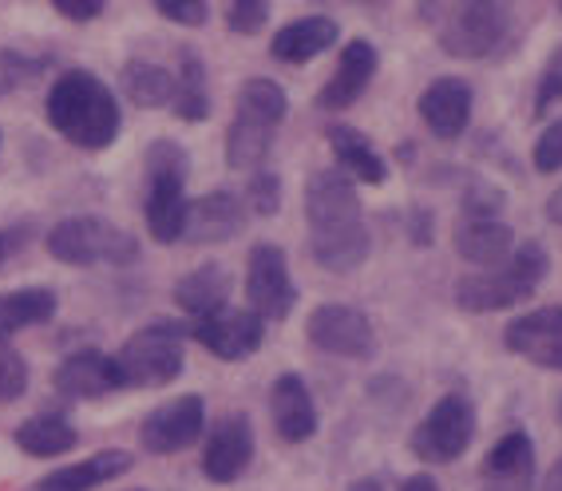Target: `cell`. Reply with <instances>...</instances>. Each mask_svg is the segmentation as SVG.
<instances>
[{"instance_id": "6da1fadb", "label": "cell", "mask_w": 562, "mask_h": 491, "mask_svg": "<svg viewBox=\"0 0 562 491\" xmlns=\"http://www.w3.org/2000/svg\"><path fill=\"white\" fill-rule=\"evenodd\" d=\"M305 222H310V254L329 274H352L369 258L357 182L341 167H325L305 187Z\"/></svg>"}, {"instance_id": "5bb4252c", "label": "cell", "mask_w": 562, "mask_h": 491, "mask_svg": "<svg viewBox=\"0 0 562 491\" xmlns=\"http://www.w3.org/2000/svg\"><path fill=\"white\" fill-rule=\"evenodd\" d=\"M254 460V424L246 412L222 416L206 432V448H202V476L211 483H234Z\"/></svg>"}, {"instance_id": "ee69618b", "label": "cell", "mask_w": 562, "mask_h": 491, "mask_svg": "<svg viewBox=\"0 0 562 491\" xmlns=\"http://www.w3.org/2000/svg\"><path fill=\"white\" fill-rule=\"evenodd\" d=\"M547 219H551L554 226H562V187L547 199Z\"/></svg>"}, {"instance_id": "ac0fdd59", "label": "cell", "mask_w": 562, "mask_h": 491, "mask_svg": "<svg viewBox=\"0 0 562 491\" xmlns=\"http://www.w3.org/2000/svg\"><path fill=\"white\" fill-rule=\"evenodd\" d=\"M376 64H381V56H376V44H369L364 36L349 41L341 48L337 71H333L329 80H325V88L317 91V108L333 111V115H337V111H349L352 103L364 96V88L372 83V76H376Z\"/></svg>"}, {"instance_id": "484cf974", "label": "cell", "mask_w": 562, "mask_h": 491, "mask_svg": "<svg viewBox=\"0 0 562 491\" xmlns=\"http://www.w3.org/2000/svg\"><path fill=\"white\" fill-rule=\"evenodd\" d=\"M273 140H278V127H273V123L234 111L231 127H226V167H231V171L258 175L261 163L270 159Z\"/></svg>"}, {"instance_id": "d6986e66", "label": "cell", "mask_w": 562, "mask_h": 491, "mask_svg": "<svg viewBox=\"0 0 562 491\" xmlns=\"http://www.w3.org/2000/svg\"><path fill=\"white\" fill-rule=\"evenodd\" d=\"M246 231V207L238 202V194L231 191H211L191 202V219H187V246H218L231 242Z\"/></svg>"}, {"instance_id": "ba28073f", "label": "cell", "mask_w": 562, "mask_h": 491, "mask_svg": "<svg viewBox=\"0 0 562 491\" xmlns=\"http://www.w3.org/2000/svg\"><path fill=\"white\" fill-rule=\"evenodd\" d=\"M475 440V404L463 392H448L428 409L416 428H412V456L420 464H452Z\"/></svg>"}, {"instance_id": "ffe728a7", "label": "cell", "mask_w": 562, "mask_h": 491, "mask_svg": "<svg viewBox=\"0 0 562 491\" xmlns=\"http://www.w3.org/2000/svg\"><path fill=\"white\" fill-rule=\"evenodd\" d=\"M270 416L273 432L285 444H305L317 436V404L297 372H281L270 389Z\"/></svg>"}, {"instance_id": "d6a6232c", "label": "cell", "mask_w": 562, "mask_h": 491, "mask_svg": "<svg viewBox=\"0 0 562 491\" xmlns=\"http://www.w3.org/2000/svg\"><path fill=\"white\" fill-rule=\"evenodd\" d=\"M468 219H499L503 207H507V194L503 187H495L492 179H480V175H468L463 182V202H460Z\"/></svg>"}, {"instance_id": "8d00e7d4", "label": "cell", "mask_w": 562, "mask_h": 491, "mask_svg": "<svg viewBox=\"0 0 562 491\" xmlns=\"http://www.w3.org/2000/svg\"><path fill=\"white\" fill-rule=\"evenodd\" d=\"M270 21V4L266 0H234L226 9V29L238 32V36H254V32L266 29Z\"/></svg>"}, {"instance_id": "d4e9b609", "label": "cell", "mask_w": 562, "mask_h": 491, "mask_svg": "<svg viewBox=\"0 0 562 491\" xmlns=\"http://www.w3.org/2000/svg\"><path fill=\"white\" fill-rule=\"evenodd\" d=\"M325 140H329L333 155H337L345 175H352V179L364 182V187H384L389 163L376 155V147H372V140L364 131L349 127V123H329V127H325Z\"/></svg>"}, {"instance_id": "7c38bea8", "label": "cell", "mask_w": 562, "mask_h": 491, "mask_svg": "<svg viewBox=\"0 0 562 491\" xmlns=\"http://www.w3.org/2000/svg\"><path fill=\"white\" fill-rule=\"evenodd\" d=\"M191 337L206 353H214L218 361H246L261 349L266 337V321L250 310V305H226V310L211 313L191 325Z\"/></svg>"}, {"instance_id": "8992f818", "label": "cell", "mask_w": 562, "mask_h": 491, "mask_svg": "<svg viewBox=\"0 0 562 491\" xmlns=\"http://www.w3.org/2000/svg\"><path fill=\"white\" fill-rule=\"evenodd\" d=\"M44 246L64 266H135L139 261V238L100 214H76L56 222Z\"/></svg>"}, {"instance_id": "4dcf8cb0", "label": "cell", "mask_w": 562, "mask_h": 491, "mask_svg": "<svg viewBox=\"0 0 562 491\" xmlns=\"http://www.w3.org/2000/svg\"><path fill=\"white\" fill-rule=\"evenodd\" d=\"M234 111H241V115H254V120H266V123H273V127H281V123H285V115H290V96L281 91V83L266 80V76H250V80L238 88Z\"/></svg>"}, {"instance_id": "2e32d148", "label": "cell", "mask_w": 562, "mask_h": 491, "mask_svg": "<svg viewBox=\"0 0 562 491\" xmlns=\"http://www.w3.org/2000/svg\"><path fill=\"white\" fill-rule=\"evenodd\" d=\"M472 103H475L472 83L460 80V76H440V80H432L420 91L416 111H420L424 127L432 131L436 140L452 143L472 123Z\"/></svg>"}, {"instance_id": "74e56055", "label": "cell", "mask_w": 562, "mask_h": 491, "mask_svg": "<svg viewBox=\"0 0 562 491\" xmlns=\"http://www.w3.org/2000/svg\"><path fill=\"white\" fill-rule=\"evenodd\" d=\"M155 12L162 21L187 24V29H199V24L211 21V4L206 0H155Z\"/></svg>"}, {"instance_id": "4316f807", "label": "cell", "mask_w": 562, "mask_h": 491, "mask_svg": "<svg viewBox=\"0 0 562 491\" xmlns=\"http://www.w3.org/2000/svg\"><path fill=\"white\" fill-rule=\"evenodd\" d=\"M12 440L32 460H56V456H68L80 444V432L56 412H41V416H29L21 428L12 432Z\"/></svg>"}, {"instance_id": "7dc6e473", "label": "cell", "mask_w": 562, "mask_h": 491, "mask_svg": "<svg viewBox=\"0 0 562 491\" xmlns=\"http://www.w3.org/2000/svg\"><path fill=\"white\" fill-rule=\"evenodd\" d=\"M554 416H559V424H562V397H559V409H554Z\"/></svg>"}, {"instance_id": "7402d4cb", "label": "cell", "mask_w": 562, "mask_h": 491, "mask_svg": "<svg viewBox=\"0 0 562 491\" xmlns=\"http://www.w3.org/2000/svg\"><path fill=\"white\" fill-rule=\"evenodd\" d=\"M131 464H135V456H131V451H123V448L95 451V456H88V460L64 464V468L41 476L32 491H91V488H103V483L127 476Z\"/></svg>"}, {"instance_id": "3957f363", "label": "cell", "mask_w": 562, "mask_h": 491, "mask_svg": "<svg viewBox=\"0 0 562 491\" xmlns=\"http://www.w3.org/2000/svg\"><path fill=\"white\" fill-rule=\"evenodd\" d=\"M424 24L456 60H483L512 41V9L499 0H463V4H420Z\"/></svg>"}, {"instance_id": "83f0119b", "label": "cell", "mask_w": 562, "mask_h": 491, "mask_svg": "<svg viewBox=\"0 0 562 491\" xmlns=\"http://www.w3.org/2000/svg\"><path fill=\"white\" fill-rule=\"evenodd\" d=\"M120 88H123V96H127V100L135 103L139 111L171 108V100H175V76L162 68V64L143 60V56H135V60L123 64Z\"/></svg>"}, {"instance_id": "603a6c76", "label": "cell", "mask_w": 562, "mask_h": 491, "mask_svg": "<svg viewBox=\"0 0 562 491\" xmlns=\"http://www.w3.org/2000/svg\"><path fill=\"white\" fill-rule=\"evenodd\" d=\"M231 290H234L231 270H226L222 261H206V266L182 274V278L175 281V305L191 321H202V317H211V313L226 310Z\"/></svg>"}, {"instance_id": "9a60e30c", "label": "cell", "mask_w": 562, "mask_h": 491, "mask_svg": "<svg viewBox=\"0 0 562 491\" xmlns=\"http://www.w3.org/2000/svg\"><path fill=\"white\" fill-rule=\"evenodd\" d=\"M52 384H56V392H60L64 401H103V397L123 389V372L120 361L108 357V353L80 349L71 353V357H64Z\"/></svg>"}, {"instance_id": "e575fe53", "label": "cell", "mask_w": 562, "mask_h": 491, "mask_svg": "<svg viewBox=\"0 0 562 491\" xmlns=\"http://www.w3.org/2000/svg\"><path fill=\"white\" fill-rule=\"evenodd\" d=\"M246 207L258 219H273L281 211V179L273 171H258L246 182Z\"/></svg>"}, {"instance_id": "4fadbf2b", "label": "cell", "mask_w": 562, "mask_h": 491, "mask_svg": "<svg viewBox=\"0 0 562 491\" xmlns=\"http://www.w3.org/2000/svg\"><path fill=\"white\" fill-rule=\"evenodd\" d=\"M507 353L539 365L547 372H562V305H539V310L515 317L503 330Z\"/></svg>"}, {"instance_id": "f6af8a7d", "label": "cell", "mask_w": 562, "mask_h": 491, "mask_svg": "<svg viewBox=\"0 0 562 491\" xmlns=\"http://www.w3.org/2000/svg\"><path fill=\"white\" fill-rule=\"evenodd\" d=\"M542 491H562V456L554 460V468L547 471V483H542Z\"/></svg>"}, {"instance_id": "cb8c5ba5", "label": "cell", "mask_w": 562, "mask_h": 491, "mask_svg": "<svg viewBox=\"0 0 562 491\" xmlns=\"http://www.w3.org/2000/svg\"><path fill=\"white\" fill-rule=\"evenodd\" d=\"M337 36H341V29L333 16H302V21H290L285 29L273 32L270 56L281 64H310L322 52H329Z\"/></svg>"}, {"instance_id": "7bdbcfd3", "label": "cell", "mask_w": 562, "mask_h": 491, "mask_svg": "<svg viewBox=\"0 0 562 491\" xmlns=\"http://www.w3.org/2000/svg\"><path fill=\"white\" fill-rule=\"evenodd\" d=\"M401 491H440V483H436L428 471H416V476H408V480L401 483Z\"/></svg>"}, {"instance_id": "30bf717a", "label": "cell", "mask_w": 562, "mask_h": 491, "mask_svg": "<svg viewBox=\"0 0 562 491\" xmlns=\"http://www.w3.org/2000/svg\"><path fill=\"white\" fill-rule=\"evenodd\" d=\"M305 337L322 353L333 357H349V361H369L376 353V333L372 321L364 317V310L345 305V301H325L310 313L305 321Z\"/></svg>"}, {"instance_id": "d590c367", "label": "cell", "mask_w": 562, "mask_h": 491, "mask_svg": "<svg viewBox=\"0 0 562 491\" xmlns=\"http://www.w3.org/2000/svg\"><path fill=\"white\" fill-rule=\"evenodd\" d=\"M554 103H562V44H554V52L542 64L539 83H535V115H547Z\"/></svg>"}, {"instance_id": "836d02e7", "label": "cell", "mask_w": 562, "mask_h": 491, "mask_svg": "<svg viewBox=\"0 0 562 491\" xmlns=\"http://www.w3.org/2000/svg\"><path fill=\"white\" fill-rule=\"evenodd\" d=\"M24 392H29V361L9 342H0V404L21 401Z\"/></svg>"}, {"instance_id": "60d3db41", "label": "cell", "mask_w": 562, "mask_h": 491, "mask_svg": "<svg viewBox=\"0 0 562 491\" xmlns=\"http://www.w3.org/2000/svg\"><path fill=\"white\" fill-rule=\"evenodd\" d=\"M432 234H436V219L432 211H424V207H408V242L412 246H432Z\"/></svg>"}, {"instance_id": "1f68e13d", "label": "cell", "mask_w": 562, "mask_h": 491, "mask_svg": "<svg viewBox=\"0 0 562 491\" xmlns=\"http://www.w3.org/2000/svg\"><path fill=\"white\" fill-rule=\"evenodd\" d=\"M52 64H56L52 52L29 56V52H21V48H0V88H24V83L41 80Z\"/></svg>"}, {"instance_id": "44dd1931", "label": "cell", "mask_w": 562, "mask_h": 491, "mask_svg": "<svg viewBox=\"0 0 562 491\" xmlns=\"http://www.w3.org/2000/svg\"><path fill=\"white\" fill-rule=\"evenodd\" d=\"M452 246L463 261L480 270H495L515 254V231L503 219H468L460 214L452 231Z\"/></svg>"}, {"instance_id": "e0dca14e", "label": "cell", "mask_w": 562, "mask_h": 491, "mask_svg": "<svg viewBox=\"0 0 562 491\" xmlns=\"http://www.w3.org/2000/svg\"><path fill=\"white\" fill-rule=\"evenodd\" d=\"M483 491H531L535 483V440L522 428L503 432L480 464Z\"/></svg>"}, {"instance_id": "f1b7e54d", "label": "cell", "mask_w": 562, "mask_h": 491, "mask_svg": "<svg viewBox=\"0 0 562 491\" xmlns=\"http://www.w3.org/2000/svg\"><path fill=\"white\" fill-rule=\"evenodd\" d=\"M171 111L187 123H202L211 115V83L206 64L194 48H179V71H175V100Z\"/></svg>"}, {"instance_id": "ab89813d", "label": "cell", "mask_w": 562, "mask_h": 491, "mask_svg": "<svg viewBox=\"0 0 562 491\" xmlns=\"http://www.w3.org/2000/svg\"><path fill=\"white\" fill-rule=\"evenodd\" d=\"M52 9L71 24H88V21H100L108 4L103 0H52Z\"/></svg>"}, {"instance_id": "9c48e42d", "label": "cell", "mask_w": 562, "mask_h": 491, "mask_svg": "<svg viewBox=\"0 0 562 491\" xmlns=\"http://www.w3.org/2000/svg\"><path fill=\"white\" fill-rule=\"evenodd\" d=\"M246 301L261 321H285L297 305L290 261H285V250L273 242H258L246 258Z\"/></svg>"}, {"instance_id": "b9f144b4", "label": "cell", "mask_w": 562, "mask_h": 491, "mask_svg": "<svg viewBox=\"0 0 562 491\" xmlns=\"http://www.w3.org/2000/svg\"><path fill=\"white\" fill-rule=\"evenodd\" d=\"M29 234H32V226H4V231H0V270L24 250Z\"/></svg>"}, {"instance_id": "f546056e", "label": "cell", "mask_w": 562, "mask_h": 491, "mask_svg": "<svg viewBox=\"0 0 562 491\" xmlns=\"http://www.w3.org/2000/svg\"><path fill=\"white\" fill-rule=\"evenodd\" d=\"M56 317V293L48 286H29V290L0 293V342H9L12 333L44 325Z\"/></svg>"}, {"instance_id": "277c9868", "label": "cell", "mask_w": 562, "mask_h": 491, "mask_svg": "<svg viewBox=\"0 0 562 491\" xmlns=\"http://www.w3.org/2000/svg\"><path fill=\"white\" fill-rule=\"evenodd\" d=\"M143 175H147V231L159 246H175L187 234V219H191V199H187V175H191V159L182 143L175 140H155L143 155Z\"/></svg>"}, {"instance_id": "c3c4849f", "label": "cell", "mask_w": 562, "mask_h": 491, "mask_svg": "<svg viewBox=\"0 0 562 491\" xmlns=\"http://www.w3.org/2000/svg\"><path fill=\"white\" fill-rule=\"evenodd\" d=\"M139 491H143V488H139Z\"/></svg>"}, {"instance_id": "52a82bcc", "label": "cell", "mask_w": 562, "mask_h": 491, "mask_svg": "<svg viewBox=\"0 0 562 491\" xmlns=\"http://www.w3.org/2000/svg\"><path fill=\"white\" fill-rule=\"evenodd\" d=\"M115 361L123 372V389H167L187 369L182 330L175 321H155L147 330L131 333Z\"/></svg>"}, {"instance_id": "7a4b0ae2", "label": "cell", "mask_w": 562, "mask_h": 491, "mask_svg": "<svg viewBox=\"0 0 562 491\" xmlns=\"http://www.w3.org/2000/svg\"><path fill=\"white\" fill-rule=\"evenodd\" d=\"M44 115L80 150H108L123 131L115 91L88 68H71L56 76L48 100H44Z\"/></svg>"}, {"instance_id": "5b68a950", "label": "cell", "mask_w": 562, "mask_h": 491, "mask_svg": "<svg viewBox=\"0 0 562 491\" xmlns=\"http://www.w3.org/2000/svg\"><path fill=\"white\" fill-rule=\"evenodd\" d=\"M547 270H551V258L542 250V242L522 238L503 266L483 274H468V278L456 281V305L463 313L512 310V305H519V301H527L539 290Z\"/></svg>"}, {"instance_id": "bcb514c9", "label": "cell", "mask_w": 562, "mask_h": 491, "mask_svg": "<svg viewBox=\"0 0 562 491\" xmlns=\"http://www.w3.org/2000/svg\"><path fill=\"white\" fill-rule=\"evenodd\" d=\"M349 491H384L381 480H372V476H364V480H352Z\"/></svg>"}, {"instance_id": "8fae6325", "label": "cell", "mask_w": 562, "mask_h": 491, "mask_svg": "<svg viewBox=\"0 0 562 491\" xmlns=\"http://www.w3.org/2000/svg\"><path fill=\"white\" fill-rule=\"evenodd\" d=\"M206 432V401L199 392H182L175 401L147 412L139 424V444L151 456H175L187 451Z\"/></svg>"}, {"instance_id": "f35d334b", "label": "cell", "mask_w": 562, "mask_h": 491, "mask_svg": "<svg viewBox=\"0 0 562 491\" xmlns=\"http://www.w3.org/2000/svg\"><path fill=\"white\" fill-rule=\"evenodd\" d=\"M535 171L539 175L562 171V115L542 131L539 143H535Z\"/></svg>"}]
</instances>
